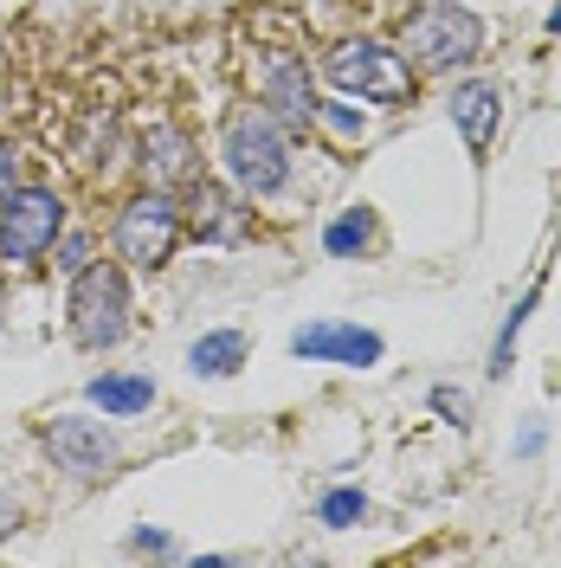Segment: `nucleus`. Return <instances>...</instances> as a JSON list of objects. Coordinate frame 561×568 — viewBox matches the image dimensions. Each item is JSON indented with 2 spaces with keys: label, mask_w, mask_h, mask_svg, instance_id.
Segmentation results:
<instances>
[{
  "label": "nucleus",
  "mask_w": 561,
  "mask_h": 568,
  "mask_svg": "<svg viewBox=\"0 0 561 568\" xmlns=\"http://www.w3.org/2000/svg\"><path fill=\"white\" fill-rule=\"evenodd\" d=\"M316 123H323V130H336V136H361V130H368V116H361L355 104H323V110H316Z\"/></svg>",
  "instance_id": "nucleus-18"
},
{
  "label": "nucleus",
  "mask_w": 561,
  "mask_h": 568,
  "mask_svg": "<svg viewBox=\"0 0 561 568\" xmlns=\"http://www.w3.org/2000/svg\"><path fill=\"white\" fill-rule=\"evenodd\" d=\"M323 78H329L336 91H349V98H368V104H407V98H414V65H407V52H394L381 39H343V45H329Z\"/></svg>",
  "instance_id": "nucleus-3"
},
{
  "label": "nucleus",
  "mask_w": 561,
  "mask_h": 568,
  "mask_svg": "<svg viewBox=\"0 0 561 568\" xmlns=\"http://www.w3.org/2000/svg\"><path fill=\"white\" fill-rule=\"evenodd\" d=\"M368 240H375V213L368 207H349L323 226V252L329 258H355V252H368Z\"/></svg>",
  "instance_id": "nucleus-15"
},
{
  "label": "nucleus",
  "mask_w": 561,
  "mask_h": 568,
  "mask_svg": "<svg viewBox=\"0 0 561 568\" xmlns=\"http://www.w3.org/2000/svg\"><path fill=\"white\" fill-rule=\"evenodd\" d=\"M65 201L52 187H13L0 201V265H33L39 252L59 246Z\"/></svg>",
  "instance_id": "nucleus-6"
},
{
  "label": "nucleus",
  "mask_w": 561,
  "mask_h": 568,
  "mask_svg": "<svg viewBox=\"0 0 561 568\" xmlns=\"http://www.w3.org/2000/svg\"><path fill=\"white\" fill-rule=\"evenodd\" d=\"M187 368H194V375H213V382H220V375H239V368H246V336H239V329H207V336L187 349Z\"/></svg>",
  "instance_id": "nucleus-13"
},
{
  "label": "nucleus",
  "mask_w": 561,
  "mask_h": 568,
  "mask_svg": "<svg viewBox=\"0 0 561 568\" xmlns=\"http://www.w3.org/2000/svg\"><path fill=\"white\" fill-rule=\"evenodd\" d=\"M290 355L343 362V368H375V362H381V336L361 329V323H304V329L290 336Z\"/></svg>",
  "instance_id": "nucleus-9"
},
{
  "label": "nucleus",
  "mask_w": 561,
  "mask_h": 568,
  "mask_svg": "<svg viewBox=\"0 0 561 568\" xmlns=\"http://www.w3.org/2000/svg\"><path fill=\"white\" fill-rule=\"evenodd\" d=\"M432 407H439L452 426H471V400H465L458 388H439V394H432Z\"/></svg>",
  "instance_id": "nucleus-19"
},
{
  "label": "nucleus",
  "mask_w": 561,
  "mask_h": 568,
  "mask_svg": "<svg viewBox=\"0 0 561 568\" xmlns=\"http://www.w3.org/2000/svg\"><path fill=\"white\" fill-rule=\"evenodd\" d=\"M220 162H226V181L258 201V194H278L284 175H290V130H284L272 110H233L226 130H220Z\"/></svg>",
  "instance_id": "nucleus-1"
},
{
  "label": "nucleus",
  "mask_w": 561,
  "mask_h": 568,
  "mask_svg": "<svg viewBox=\"0 0 561 568\" xmlns=\"http://www.w3.org/2000/svg\"><path fill=\"white\" fill-rule=\"evenodd\" d=\"M181 246V207L169 187H142L136 201H123L116 213V258L136 265V272H155L169 265Z\"/></svg>",
  "instance_id": "nucleus-5"
},
{
  "label": "nucleus",
  "mask_w": 561,
  "mask_h": 568,
  "mask_svg": "<svg viewBox=\"0 0 561 568\" xmlns=\"http://www.w3.org/2000/svg\"><path fill=\"white\" fill-rule=\"evenodd\" d=\"M39 439H45V453L78 471V478H98L116 465V439H110L104 420H84V414H52V420L39 426Z\"/></svg>",
  "instance_id": "nucleus-8"
},
{
  "label": "nucleus",
  "mask_w": 561,
  "mask_h": 568,
  "mask_svg": "<svg viewBox=\"0 0 561 568\" xmlns=\"http://www.w3.org/2000/svg\"><path fill=\"white\" fill-rule=\"evenodd\" d=\"M478 39H484V27H478L471 7L432 0V7H420V13L400 27V52H407V65H420V71H452L478 52Z\"/></svg>",
  "instance_id": "nucleus-4"
},
{
  "label": "nucleus",
  "mask_w": 561,
  "mask_h": 568,
  "mask_svg": "<svg viewBox=\"0 0 561 568\" xmlns=\"http://www.w3.org/2000/svg\"><path fill=\"white\" fill-rule=\"evenodd\" d=\"M194 233L207 240V246H239L252 233V213H246V194L233 187H194Z\"/></svg>",
  "instance_id": "nucleus-11"
},
{
  "label": "nucleus",
  "mask_w": 561,
  "mask_h": 568,
  "mask_svg": "<svg viewBox=\"0 0 561 568\" xmlns=\"http://www.w3.org/2000/svg\"><path fill=\"white\" fill-rule=\"evenodd\" d=\"M91 400L104 407L110 420H130V414H142V407L155 400V382H149V375H98V382H91Z\"/></svg>",
  "instance_id": "nucleus-14"
},
{
  "label": "nucleus",
  "mask_w": 561,
  "mask_h": 568,
  "mask_svg": "<svg viewBox=\"0 0 561 568\" xmlns=\"http://www.w3.org/2000/svg\"><path fill=\"white\" fill-rule=\"evenodd\" d=\"M13 517H20V510H13V504H0V536L13 530Z\"/></svg>",
  "instance_id": "nucleus-21"
},
{
  "label": "nucleus",
  "mask_w": 561,
  "mask_h": 568,
  "mask_svg": "<svg viewBox=\"0 0 561 568\" xmlns=\"http://www.w3.org/2000/svg\"><path fill=\"white\" fill-rule=\"evenodd\" d=\"M316 517H323L329 530H349V524H361V517H368V497H361V491H329Z\"/></svg>",
  "instance_id": "nucleus-16"
},
{
  "label": "nucleus",
  "mask_w": 561,
  "mask_h": 568,
  "mask_svg": "<svg viewBox=\"0 0 561 568\" xmlns=\"http://www.w3.org/2000/svg\"><path fill=\"white\" fill-rule=\"evenodd\" d=\"M142 175L149 187H187V181L201 175V142L187 136L181 123H155L149 136H142Z\"/></svg>",
  "instance_id": "nucleus-10"
},
{
  "label": "nucleus",
  "mask_w": 561,
  "mask_h": 568,
  "mask_svg": "<svg viewBox=\"0 0 561 568\" xmlns=\"http://www.w3.org/2000/svg\"><path fill=\"white\" fill-rule=\"evenodd\" d=\"M536 297H542V284H536V291H523V304H517V311L503 317V336H497V375L510 368V343H517V329L529 323V311H536Z\"/></svg>",
  "instance_id": "nucleus-17"
},
{
  "label": "nucleus",
  "mask_w": 561,
  "mask_h": 568,
  "mask_svg": "<svg viewBox=\"0 0 561 568\" xmlns=\"http://www.w3.org/2000/svg\"><path fill=\"white\" fill-rule=\"evenodd\" d=\"M549 33H561V7H555V13H549Z\"/></svg>",
  "instance_id": "nucleus-22"
},
{
  "label": "nucleus",
  "mask_w": 561,
  "mask_h": 568,
  "mask_svg": "<svg viewBox=\"0 0 561 568\" xmlns=\"http://www.w3.org/2000/svg\"><path fill=\"white\" fill-rule=\"evenodd\" d=\"M258 104L272 110L284 130L310 136L316 110H323V98H316V84H310V65H304L297 52H265V59H258Z\"/></svg>",
  "instance_id": "nucleus-7"
},
{
  "label": "nucleus",
  "mask_w": 561,
  "mask_h": 568,
  "mask_svg": "<svg viewBox=\"0 0 561 568\" xmlns=\"http://www.w3.org/2000/svg\"><path fill=\"white\" fill-rule=\"evenodd\" d=\"M0 110H7V84H0Z\"/></svg>",
  "instance_id": "nucleus-23"
},
{
  "label": "nucleus",
  "mask_w": 561,
  "mask_h": 568,
  "mask_svg": "<svg viewBox=\"0 0 561 568\" xmlns=\"http://www.w3.org/2000/svg\"><path fill=\"white\" fill-rule=\"evenodd\" d=\"M13 187H20V162H13V149L0 142V201H7Z\"/></svg>",
  "instance_id": "nucleus-20"
},
{
  "label": "nucleus",
  "mask_w": 561,
  "mask_h": 568,
  "mask_svg": "<svg viewBox=\"0 0 561 568\" xmlns=\"http://www.w3.org/2000/svg\"><path fill=\"white\" fill-rule=\"evenodd\" d=\"M452 123H458V136L484 155V142H491L497 123H503V98H497V84H458L452 91Z\"/></svg>",
  "instance_id": "nucleus-12"
},
{
  "label": "nucleus",
  "mask_w": 561,
  "mask_h": 568,
  "mask_svg": "<svg viewBox=\"0 0 561 568\" xmlns=\"http://www.w3.org/2000/svg\"><path fill=\"white\" fill-rule=\"evenodd\" d=\"M71 336L84 343V349H110V343H123V329H130V278H123V265H110V258H84L78 272H71Z\"/></svg>",
  "instance_id": "nucleus-2"
}]
</instances>
